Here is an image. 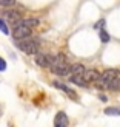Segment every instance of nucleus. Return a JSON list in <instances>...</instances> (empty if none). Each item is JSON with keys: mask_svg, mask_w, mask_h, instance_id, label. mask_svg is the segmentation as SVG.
I'll use <instances>...</instances> for the list:
<instances>
[{"mask_svg": "<svg viewBox=\"0 0 120 127\" xmlns=\"http://www.w3.org/2000/svg\"><path fill=\"white\" fill-rule=\"evenodd\" d=\"M54 74H59V76H69V64L65 54H55L51 56V62H49V67H48Z\"/></svg>", "mask_w": 120, "mask_h": 127, "instance_id": "obj_1", "label": "nucleus"}, {"mask_svg": "<svg viewBox=\"0 0 120 127\" xmlns=\"http://www.w3.org/2000/svg\"><path fill=\"white\" fill-rule=\"evenodd\" d=\"M17 47L22 50L25 54H35L39 51V47H40V42L39 39H35V37H25V39H20L17 40Z\"/></svg>", "mask_w": 120, "mask_h": 127, "instance_id": "obj_2", "label": "nucleus"}, {"mask_svg": "<svg viewBox=\"0 0 120 127\" xmlns=\"http://www.w3.org/2000/svg\"><path fill=\"white\" fill-rule=\"evenodd\" d=\"M31 36V28L26 27V25H22V23H14V28H12V37L16 40H20L25 39V37Z\"/></svg>", "mask_w": 120, "mask_h": 127, "instance_id": "obj_3", "label": "nucleus"}, {"mask_svg": "<svg viewBox=\"0 0 120 127\" xmlns=\"http://www.w3.org/2000/svg\"><path fill=\"white\" fill-rule=\"evenodd\" d=\"M117 76H119V70H117V68H106L105 71L100 74V78H99V79L106 85V88H108L109 82L114 79V78H117Z\"/></svg>", "mask_w": 120, "mask_h": 127, "instance_id": "obj_4", "label": "nucleus"}, {"mask_svg": "<svg viewBox=\"0 0 120 127\" xmlns=\"http://www.w3.org/2000/svg\"><path fill=\"white\" fill-rule=\"evenodd\" d=\"M49 62H51V54H45V53H35V64L42 68H48Z\"/></svg>", "mask_w": 120, "mask_h": 127, "instance_id": "obj_5", "label": "nucleus"}, {"mask_svg": "<svg viewBox=\"0 0 120 127\" xmlns=\"http://www.w3.org/2000/svg\"><path fill=\"white\" fill-rule=\"evenodd\" d=\"M82 78H83L88 84H89V82H92V84H94V82L100 78V73L97 71V70H94V68H91V70H86L85 68V71L82 73Z\"/></svg>", "mask_w": 120, "mask_h": 127, "instance_id": "obj_6", "label": "nucleus"}, {"mask_svg": "<svg viewBox=\"0 0 120 127\" xmlns=\"http://www.w3.org/2000/svg\"><path fill=\"white\" fill-rule=\"evenodd\" d=\"M54 124L55 127H66L69 124V119H68V115L65 112H59L55 115V119H54Z\"/></svg>", "mask_w": 120, "mask_h": 127, "instance_id": "obj_7", "label": "nucleus"}, {"mask_svg": "<svg viewBox=\"0 0 120 127\" xmlns=\"http://www.w3.org/2000/svg\"><path fill=\"white\" fill-rule=\"evenodd\" d=\"M3 16L8 19L9 22H12V23H17V22L22 19L20 12H18V11H14V9H6V11L3 12Z\"/></svg>", "mask_w": 120, "mask_h": 127, "instance_id": "obj_8", "label": "nucleus"}, {"mask_svg": "<svg viewBox=\"0 0 120 127\" xmlns=\"http://www.w3.org/2000/svg\"><path fill=\"white\" fill-rule=\"evenodd\" d=\"M54 87L55 88H60V90L62 92H65L66 95H69V96H71L72 99H77V95H75L72 90H71V88H69L68 85H65V84H62V82H54Z\"/></svg>", "mask_w": 120, "mask_h": 127, "instance_id": "obj_9", "label": "nucleus"}, {"mask_svg": "<svg viewBox=\"0 0 120 127\" xmlns=\"http://www.w3.org/2000/svg\"><path fill=\"white\" fill-rule=\"evenodd\" d=\"M18 23L26 25V27H29V28H34V27L39 25V19H35V17H26V19H20Z\"/></svg>", "mask_w": 120, "mask_h": 127, "instance_id": "obj_10", "label": "nucleus"}, {"mask_svg": "<svg viewBox=\"0 0 120 127\" xmlns=\"http://www.w3.org/2000/svg\"><path fill=\"white\" fill-rule=\"evenodd\" d=\"M69 81H71L72 84L79 85V87H86V85H88V82L82 78V74H72L71 78H69Z\"/></svg>", "mask_w": 120, "mask_h": 127, "instance_id": "obj_11", "label": "nucleus"}, {"mask_svg": "<svg viewBox=\"0 0 120 127\" xmlns=\"http://www.w3.org/2000/svg\"><path fill=\"white\" fill-rule=\"evenodd\" d=\"M83 71H85V65H82V64L69 65V76H72V74H82Z\"/></svg>", "mask_w": 120, "mask_h": 127, "instance_id": "obj_12", "label": "nucleus"}, {"mask_svg": "<svg viewBox=\"0 0 120 127\" xmlns=\"http://www.w3.org/2000/svg\"><path fill=\"white\" fill-rule=\"evenodd\" d=\"M105 115H109V116H120V109H119V107H108V109H105Z\"/></svg>", "mask_w": 120, "mask_h": 127, "instance_id": "obj_13", "label": "nucleus"}, {"mask_svg": "<svg viewBox=\"0 0 120 127\" xmlns=\"http://www.w3.org/2000/svg\"><path fill=\"white\" fill-rule=\"evenodd\" d=\"M108 88H111V90H114V92L120 90V78H119V76H117V78H114V79H112V81L109 82Z\"/></svg>", "mask_w": 120, "mask_h": 127, "instance_id": "obj_14", "label": "nucleus"}, {"mask_svg": "<svg viewBox=\"0 0 120 127\" xmlns=\"http://www.w3.org/2000/svg\"><path fill=\"white\" fill-rule=\"evenodd\" d=\"M16 5V0H0V6L2 8H11Z\"/></svg>", "mask_w": 120, "mask_h": 127, "instance_id": "obj_15", "label": "nucleus"}, {"mask_svg": "<svg viewBox=\"0 0 120 127\" xmlns=\"http://www.w3.org/2000/svg\"><path fill=\"white\" fill-rule=\"evenodd\" d=\"M100 40H102L103 43H108V42L111 40V37H109V34L106 33L105 30H102V31H100Z\"/></svg>", "mask_w": 120, "mask_h": 127, "instance_id": "obj_16", "label": "nucleus"}, {"mask_svg": "<svg viewBox=\"0 0 120 127\" xmlns=\"http://www.w3.org/2000/svg\"><path fill=\"white\" fill-rule=\"evenodd\" d=\"M0 31H2L3 34H9V30H8V27H6L3 19H0Z\"/></svg>", "mask_w": 120, "mask_h": 127, "instance_id": "obj_17", "label": "nucleus"}, {"mask_svg": "<svg viewBox=\"0 0 120 127\" xmlns=\"http://www.w3.org/2000/svg\"><path fill=\"white\" fill-rule=\"evenodd\" d=\"M5 70H6V62H5V59L0 58V71H5Z\"/></svg>", "mask_w": 120, "mask_h": 127, "instance_id": "obj_18", "label": "nucleus"}, {"mask_svg": "<svg viewBox=\"0 0 120 127\" xmlns=\"http://www.w3.org/2000/svg\"><path fill=\"white\" fill-rule=\"evenodd\" d=\"M103 23H105V20H103V19H102V20H99V22L96 23V28H97V30H100V27H102Z\"/></svg>", "mask_w": 120, "mask_h": 127, "instance_id": "obj_19", "label": "nucleus"}, {"mask_svg": "<svg viewBox=\"0 0 120 127\" xmlns=\"http://www.w3.org/2000/svg\"><path fill=\"white\" fill-rule=\"evenodd\" d=\"M99 98H100V101H103V102H106V99H108V98H106V96H105V95H100V96H99Z\"/></svg>", "mask_w": 120, "mask_h": 127, "instance_id": "obj_20", "label": "nucleus"}]
</instances>
